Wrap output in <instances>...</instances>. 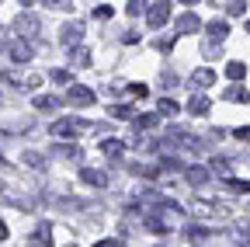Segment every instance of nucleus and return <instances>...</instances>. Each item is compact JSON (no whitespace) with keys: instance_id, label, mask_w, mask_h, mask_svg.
I'll use <instances>...</instances> for the list:
<instances>
[{"instance_id":"39448f33","label":"nucleus","mask_w":250,"mask_h":247,"mask_svg":"<svg viewBox=\"0 0 250 247\" xmlns=\"http://www.w3.org/2000/svg\"><path fill=\"white\" fill-rule=\"evenodd\" d=\"M80 178H83L87 184H94V188H104V184H108V174H104V171H90V167H83Z\"/></svg>"},{"instance_id":"dca6fc26","label":"nucleus","mask_w":250,"mask_h":247,"mask_svg":"<svg viewBox=\"0 0 250 247\" xmlns=\"http://www.w3.org/2000/svg\"><path fill=\"white\" fill-rule=\"evenodd\" d=\"M184 174H188V181H195V184H202V181H208V171H205V167H188Z\"/></svg>"},{"instance_id":"4be33fe9","label":"nucleus","mask_w":250,"mask_h":247,"mask_svg":"<svg viewBox=\"0 0 250 247\" xmlns=\"http://www.w3.org/2000/svg\"><path fill=\"white\" fill-rule=\"evenodd\" d=\"M52 80L56 84H70V70H52Z\"/></svg>"},{"instance_id":"7ed1b4c3","label":"nucleus","mask_w":250,"mask_h":247,"mask_svg":"<svg viewBox=\"0 0 250 247\" xmlns=\"http://www.w3.org/2000/svg\"><path fill=\"white\" fill-rule=\"evenodd\" d=\"M167 18H170V4H167V0H156V4L149 7V28H164L167 24Z\"/></svg>"},{"instance_id":"412c9836","label":"nucleus","mask_w":250,"mask_h":247,"mask_svg":"<svg viewBox=\"0 0 250 247\" xmlns=\"http://www.w3.org/2000/svg\"><path fill=\"white\" fill-rule=\"evenodd\" d=\"M146 11V0H129V14H143Z\"/></svg>"},{"instance_id":"f8f14e48","label":"nucleus","mask_w":250,"mask_h":247,"mask_svg":"<svg viewBox=\"0 0 250 247\" xmlns=\"http://www.w3.org/2000/svg\"><path fill=\"white\" fill-rule=\"evenodd\" d=\"M35 108H39V112H56V108H59V98H52V94H39V98H35Z\"/></svg>"},{"instance_id":"6e6552de","label":"nucleus","mask_w":250,"mask_h":247,"mask_svg":"<svg viewBox=\"0 0 250 247\" xmlns=\"http://www.w3.org/2000/svg\"><path fill=\"white\" fill-rule=\"evenodd\" d=\"M11 59H14V63H28V59H31V49H28V45L18 39V42L11 45Z\"/></svg>"},{"instance_id":"6ab92c4d","label":"nucleus","mask_w":250,"mask_h":247,"mask_svg":"<svg viewBox=\"0 0 250 247\" xmlns=\"http://www.w3.org/2000/svg\"><path fill=\"white\" fill-rule=\"evenodd\" d=\"M160 112H164V115H177V112H181V105H177V101H170V98H164V101H160Z\"/></svg>"},{"instance_id":"393cba45","label":"nucleus","mask_w":250,"mask_h":247,"mask_svg":"<svg viewBox=\"0 0 250 247\" xmlns=\"http://www.w3.org/2000/svg\"><path fill=\"white\" fill-rule=\"evenodd\" d=\"M0 240H7V226L4 223H0Z\"/></svg>"},{"instance_id":"f257e3e1","label":"nucleus","mask_w":250,"mask_h":247,"mask_svg":"<svg viewBox=\"0 0 250 247\" xmlns=\"http://www.w3.org/2000/svg\"><path fill=\"white\" fill-rule=\"evenodd\" d=\"M14 32L24 35V39H35V35L42 32V21L31 14V11H24V14H18V21H14Z\"/></svg>"},{"instance_id":"a878e982","label":"nucleus","mask_w":250,"mask_h":247,"mask_svg":"<svg viewBox=\"0 0 250 247\" xmlns=\"http://www.w3.org/2000/svg\"><path fill=\"white\" fill-rule=\"evenodd\" d=\"M4 39H7V32H4V28H0V49H4Z\"/></svg>"},{"instance_id":"aec40b11","label":"nucleus","mask_w":250,"mask_h":247,"mask_svg":"<svg viewBox=\"0 0 250 247\" xmlns=\"http://www.w3.org/2000/svg\"><path fill=\"white\" fill-rule=\"evenodd\" d=\"M111 115H115V118H132V105H115Z\"/></svg>"},{"instance_id":"9d476101","label":"nucleus","mask_w":250,"mask_h":247,"mask_svg":"<svg viewBox=\"0 0 250 247\" xmlns=\"http://www.w3.org/2000/svg\"><path fill=\"white\" fill-rule=\"evenodd\" d=\"M101 153L118 157V153H125V143H122V139H101Z\"/></svg>"},{"instance_id":"4468645a","label":"nucleus","mask_w":250,"mask_h":247,"mask_svg":"<svg viewBox=\"0 0 250 247\" xmlns=\"http://www.w3.org/2000/svg\"><path fill=\"white\" fill-rule=\"evenodd\" d=\"M226 101H233V105H247L250 101V94L243 87H233V90H226Z\"/></svg>"},{"instance_id":"c85d7f7f","label":"nucleus","mask_w":250,"mask_h":247,"mask_svg":"<svg viewBox=\"0 0 250 247\" xmlns=\"http://www.w3.org/2000/svg\"><path fill=\"white\" fill-rule=\"evenodd\" d=\"M49 4H62V0H49Z\"/></svg>"},{"instance_id":"f03ea898","label":"nucleus","mask_w":250,"mask_h":247,"mask_svg":"<svg viewBox=\"0 0 250 247\" xmlns=\"http://www.w3.org/2000/svg\"><path fill=\"white\" fill-rule=\"evenodd\" d=\"M66 101H70L73 108H87V105H94V90H90V87H80V84H70Z\"/></svg>"},{"instance_id":"f3484780","label":"nucleus","mask_w":250,"mask_h":247,"mask_svg":"<svg viewBox=\"0 0 250 247\" xmlns=\"http://www.w3.org/2000/svg\"><path fill=\"white\" fill-rule=\"evenodd\" d=\"M80 39V24H66L62 28V42H77Z\"/></svg>"},{"instance_id":"0eeeda50","label":"nucleus","mask_w":250,"mask_h":247,"mask_svg":"<svg viewBox=\"0 0 250 247\" xmlns=\"http://www.w3.org/2000/svg\"><path fill=\"white\" fill-rule=\"evenodd\" d=\"M226 32H229V24H226V21H212V24H208V42H223Z\"/></svg>"},{"instance_id":"b1692460","label":"nucleus","mask_w":250,"mask_h":247,"mask_svg":"<svg viewBox=\"0 0 250 247\" xmlns=\"http://www.w3.org/2000/svg\"><path fill=\"white\" fill-rule=\"evenodd\" d=\"M233 136H236V139H250V129H247V126H243V129H236V133H233Z\"/></svg>"},{"instance_id":"5701e85b","label":"nucleus","mask_w":250,"mask_h":247,"mask_svg":"<svg viewBox=\"0 0 250 247\" xmlns=\"http://www.w3.org/2000/svg\"><path fill=\"white\" fill-rule=\"evenodd\" d=\"M94 18H101V21H104V18H111V7H108V4H101L98 11H94Z\"/></svg>"},{"instance_id":"20e7f679","label":"nucleus","mask_w":250,"mask_h":247,"mask_svg":"<svg viewBox=\"0 0 250 247\" xmlns=\"http://www.w3.org/2000/svg\"><path fill=\"white\" fill-rule=\"evenodd\" d=\"M80 129H83V122H77V118H56V126H52V133L62 139H73Z\"/></svg>"},{"instance_id":"bb28decb","label":"nucleus","mask_w":250,"mask_h":247,"mask_svg":"<svg viewBox=\"0 0 250 247\" xmlns=\"http://www.w3.org/2000/svg\"><path fill=\"white\" fill-rule=\"evenodd\" d=\"M181 4H198V0H181Z\"/></svg>"},{"instance_id":"1a4fd4ad","label":"nucleus","mask_w":250,"mask_h":247,"mask_svg":"<svg viewBox=\"0 0 250 247\" xmlns=\"http://www.w3.org/2000/svg\"><path fill=\"white\" fill-rule=\"evenodd\" d=\"M188 112H191V115H205L208 112V98L205 94H195L191 101H188Z\"/></svg>"},{"instance_id":"2eb2a0df","label":"nucleus","mask_w":250,"mask_h":247,"mask_svg":"<svg viewBox=\"0 0 250 247\" xmlns=\"http://www.w3.org/2000/svg\"><path fill=\"white\" fill-rule=\"evenodd\" d=\"M226 77H229V80H243V77H247V67H243V63H236V59H233V63L226 67Z\"/></svg>"},{"instance_id":"c756f323","label":"nucleus","mask_w":250,"mask_h":247,"mask_svg":"<svg viewBox=\"0 0 250 247\" xmlns=\"http://www.w3.org/2000/svg\"><path fill=\"white\" fill-rule=\"evenodd\" d=\"M247 32H250V21H247Z\"/></svg>"},{"instance_id":"ddd939ff","label":"nucleus","mask_w":250,"mask_h":247,"mask_svg":"<svg viewBox=\"0 0 250 247\" xmlns=\"http://www.w3.org/2000/svg\"><path fill=\"white\" fill-rule=\"evenodd\" d=\"M136 126H139V129H160V115H156V112H153V115H139Z\"/></svg>"},{"instance_id":"7c9ffc66","label":"nucleus","mask_w":250,"mask_h":247,"mask_svg":"<svg viewBox=\"0 0 250 247\" xmlns=\"http://www.w3.org/2000/svg\"><path fill=\"white\" fill-rule=\"evenodd\" d=\"M0 160H4V157H0Z\"/></svg>"},{"instance_id":"9b49d317","label":"nucleus","mask_w":250,"mask_h":247,"mask_svg":"<svg viewBox=\"0 0 250 247\" xmlns=\"http://www.w3.org/2000/svg\"><path fill=\"white\" fill-rule=\"evenodd\" d=\"M212 80H215L212 70H195V73H191V87H208Z\"/></svg>"},{"instance_id":"a211bd4d","label":"nucleus","mask_w":250,"mask_h":247,"mask_svg":"<svg viewBox=\"0 0 250 247\" xmlns=\"http://www.w3.org/2000/svg\"><path fill=\"white\" fill-rule=\"evenodd\" d=\"M226 184H229L233 192H240V195H247V192H250V181H240V178H229Z\"/></svg>"},{"instance_id":"cd10ccee","label":"nucleus","mask_w":250,"mask_h":247,"mask_svg":"<svg viewBox=\"0 0 250 247\" xmlns=\"http://www.w3.org/2000/svg\"><path fill=\"white\" fill-rule=\"evenodd\" d=\"M21 4H35V0H21Z\"/></svg>"},{"instance_id":"423d86ee","label":"nucleus","mask_w":250,"mask_h":247,"mask_svg":"<svg viewBox=\"0 0 250 247\" xmlns=\"http://www.w3.org/2000/svg\"><path fill=\"white\" fill-rule=\"evenodd\" d=\"M198 28H202V21H198L195 14H184V18L177 21V32H181V35H191V32H198Z\"/></svg>"}]
</instances>
